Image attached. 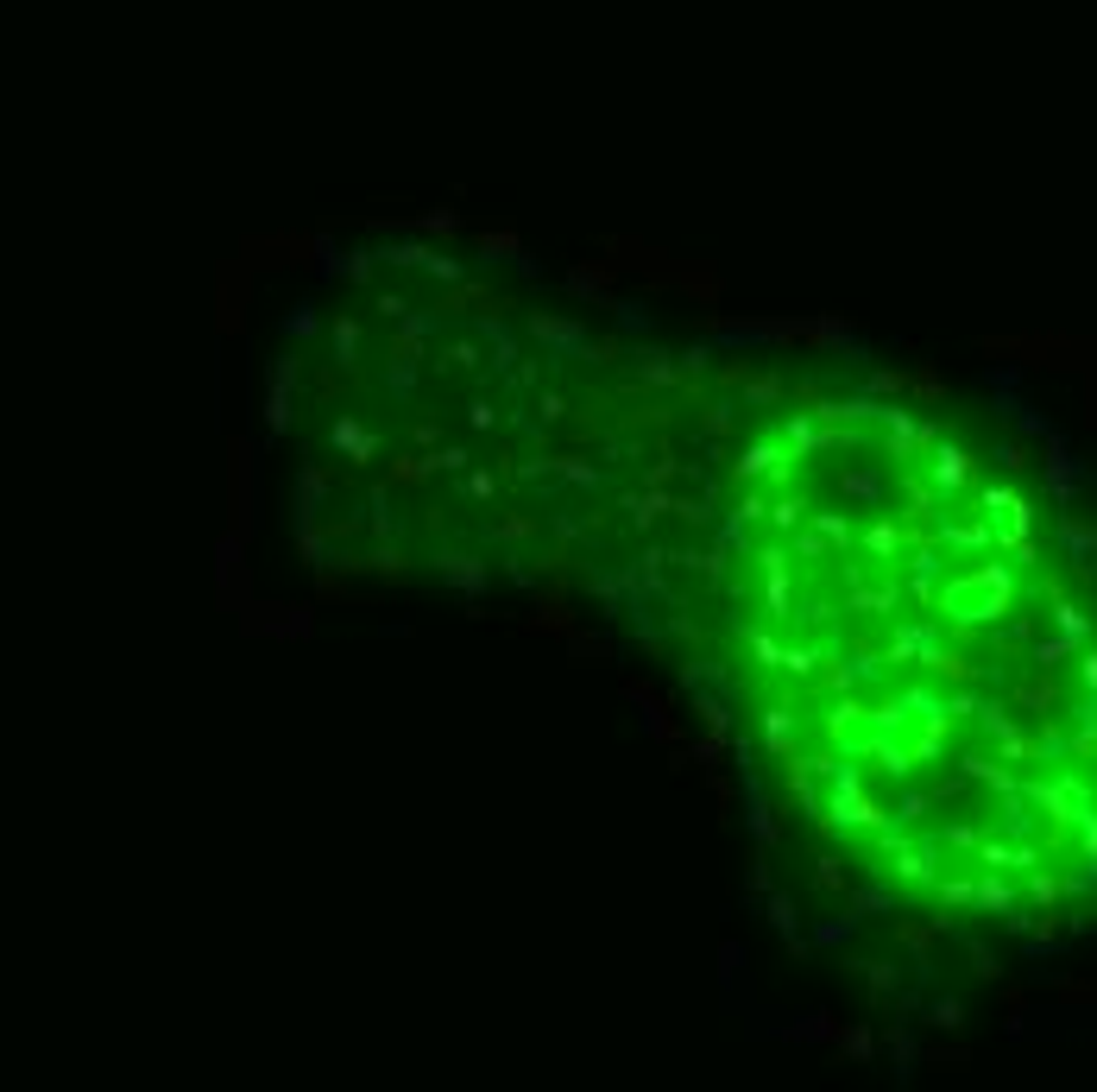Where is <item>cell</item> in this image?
Instances as JSON below:
<instances>
[{
  "label": "cell",
  "instance_id": "cell-9",
  "mask_svg": "<svg viewBox=\"0 0 1097 1092\" xmlns=\"http://www.w3.org/2000/svg\"><path fill=\"white\" fill-rule=\"evenodd\" d=\"M764 739H769V745H788V707H776V714L764 720Z\"/></svg>",
  "mask_w": 1097,
  "mask_h": 1092
},
{
  "label": "cell",
  "instance_id": "cell-1",
  "mask_svg": "<svg viewBox=\"0 0 1097 1092\" xmlns=\"http://www.w3.org/2000/svg\"><path fill=\"white\" fill-rule=\"evenodd\" d=\"M296 373H303L296 354H278V360L265 367V436L272 442L291 436V423H296Z\"/></svg>",
  "mask_w": 1097,
  "mask_h": 1092
},
{
  "label": "cell",
  "instance_id": "cell-6",
  "mask_svg": "<svg viewBox=\"0 0 1097 1092\" xmlns=\"http://www.w3.org/2000/svg\"><path fill=\"white\" fill-rule=\"evenodd\" d=\"M750 833H757V840H776V814H769L764 790H757V776H750Z\"/></svg>",
  "mask_w": 1097,
  "mask_h": 1092
},
{
  "label": "cell",
  "instance_id": "cell-2",
  "mask_svg": "<svg viewBox=\"0 0 1097 1092\" xmlns=\"http://www.w3.org/2000/svg\"><path fill=\"white\" fill-rule=\"evenodd\" d=\"M322 499H329V474H322V468H303V474H296V530L315 525Z\"/></svg>",
  "mask_w": 1097,
  "mask_h": 1092
},
{
  "label": "cell",
  "instance_id": "cell-8",
  "mask_svg": "<svg viewBox=\"0 0 1097 1092\" xmlns=\"http://www.w3.org/2000/svg\"><path fill=\"white\" fill-rule=\"evenodd\" d=\"M769 922H776V929L795 941V903H788V897H769Z\"/></svg>",
  "mask_w": 1097,
  "mask_h": 1092
},
{
  "label": "cell",
  "instance_id": "cell-7",
  "mask_svg": "<svg viewBox=\"0 0 1097 1092\" xmlns=\"http://www.w3.org/2000/svg\"><path fill=\"white\" fill-rule=\"evenodd\" d=\"M353 354H360V322H334V367H353Z\"/></svg>",
  "mask_w": 1097,
  "mask_h": 1092
},
{
  "label": "cell",
  "instance_id": "cell-5",
  "mask_svg": "<svg viewBox=\"0 0 1097 1092\" xmlns=\"http://www.w3.org/2000/svg\"><path fill=\"white\" fill-rule=\"evenodd\" d=\"M315 329H322V316H315V303H291V316H284V335H291V341H310Z\"/></svg>",
  "mask_w": 1097,
  "mask_h": 1092
},
{
  "label": "cell",
  "instance_id": "cell-4",
  "mask_svg": "<svg viewBox=\"0 0 1097 1092\" xmlns=\"http://www.w3.org/2000/svg\"><path fill=\"white\" fill-rule=\"evenodd\" d=\"M442 575H448V587H467V594L486 587V568L473 563V556H442Z\"/></svg>",
  "mask_w": 1097,
  "mask_h": 1092
},
{
  "label": "cell",
  "instance_id": "cell-3",
  "mask_svg": "<svg viewBox=\"0 0 1097 1092\" xmlns=\"http://www.w3.org/2000/svg\"><path fill=\"white\" fill-rule=\"evenodd\" d=\"M329 442L341 449V455H353V461H372V455H379V436H372L366 423H353V417H334Z\"/></svg>",
  "mask_w": 1097,
  "mask_h": 1092
}]
</instances>
